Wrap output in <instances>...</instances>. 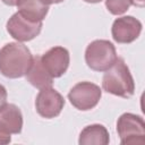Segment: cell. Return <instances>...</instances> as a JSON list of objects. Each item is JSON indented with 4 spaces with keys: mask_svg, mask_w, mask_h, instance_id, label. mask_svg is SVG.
<instances>
[{
    "mask_svg": "<svg viewBox=\"0 0 145 145\" xmlns=\"http://www.w3.org/2000/svg\"><path fill=\"white\" fill-rule=\"evenodd\" d=\"M33 62L29 49L19 42H10L0 49V72L8 78H19L27 74Z\"/></svg>",
    "mask_w": 145,
    "mask_h": 145,
    "instance_id": "1",
    "label": "cell"
},
{
    "mask_svg": "<svg viewBox=\"0 0 145 145\" xmlns=\"http://www.w3.org/2000/svg\"><path fill=\"white\" fill-rule=\"evenodd\" d=\"M102 87L105 92L120 97L127 99L134 95V78L122 58H117L113 65L105 70L102 78Z\"/></svg>",
    "mask_w": 145,
    "mask_h": 145,
    "instance_id": "2",
    "label": "cell"
},
{
    "mask_svg": "<svg viewBox=\"0 0 145 145\" xmlns=\"http://www.w3.org/2000/svg\"><path fill=\"white\" fill-rule=\"evenodd\" d=\"M114 45L108 40H95L85 50V61L95 71H105L117 59Z\"/></svg>",
    "mask_w": 145,
    "mask_h": 145,
    "instance_id": "3",
    "label": "cell"
},
{
    "mask_svg": "<svg viewBox=\"0 0 145 145\" xmlns=\"http://www.w3.org/2000/svg\"><path fill=\"white\" fill-rule=\"evenodd\" d=\"M117 131L121 144H144L145 122L140 116L126 112L118 118Z\"/></svg>",
    "mask_w": 145,
    "mask_h": 145,
    "instance_id": "4",
    "label": "cell"
},
{
    "mask_svg": "<svg viewBox=\"0 0 145 145\" xmlns=\"http://www.w3.org/2000/svg\"><path fill=\"white\" fill-rule=\"evenodd\" d=\"M102 96L100 86L91 82H80L76 84L68 93L70 103L80 111H87L97 105Z\"/></svg>",
    "mask_w": 145,
    "mask_h": 145,
    "instance_id": "5",
    "label": "cell"
},
{
    "mask_svg": "<svg viewBox=\"0 0 145 145\" xmlns=\"http://www.w3.org/2000/svg\"><path fill=\"white\" fill-rule=\"evenodd\" d=\"M42 29V22H33L20 12H15L7 22V31L18 42H27L36 37Z\"/></svg>",
    "mask_w": 145,
    "mask_h": 145,
    "instance_id": "6",
    "label": "cell"
},
{
    "mask_svg": "<svg viewBox=\"0 0 145 145\" xmlns=\"http://www.w3.org/2000/svg\"><path fill=\"white\" fill-rule=\"evenodd\" d=\"M63 105V96L58 91L52 88V86L40 89V93L35 99L36 111L41 117L45 119H52L54 117H58L61 113Z\"/></svg>",
    "mask_w": 145,
    "mask_h": 145,
    "instance_id": "7",
    "label": "cell"
},
{
    "mask_svg": "<svg viewBox=\"0 0 145 145\" xmlns=\"http://www.w3.org/2000/svg\"><path fill=\"white\" fill-rule=\"evenodd\" d=\"M41 62L52 78H58L67 71L70 56L66 48L53 46L41 56Z\"/></svg>",
    "mask_w": 145,
    "mask_h": 145,
    "instance_id": "8",
    "label": "cell"
},
{
    "mask_svg": "<svg viewBox=\"0 0 145 145\" xmlns=\"http://www.w3.org/2000/svg\"><path fill=\"white\" fill-rule=\"evenodd\" d=\"M142 27V23L137 18L133 16H122L113 22L111 34L117 43L128 44L139 36Z\"/></svg>",
    "mask_w": 145,
    "mask_h": 145,
    "instance_id": "9",
    "label": "cell"
},
{
    "mask_svg": "<svg viewBox=\"0 0 145 145\" xmlns=\"http://www.w3.org/2000/svg\"><path fill=\"white\" fill-rule=\"evenodd\" d=\"M27 82L34 87L42 89L45 87H51L53 83V78L46 71L41 62V57H33V62L26 74Z\"/></svg>",
    "mask_w": 145,
    "mask_h": 145,
    "instance_id": "10",
    "label": "cell"
},
{
    "mask_svg": "<svg viewBox=\"0 0 145 145\" xmlns=\"http://www.w3.org/2000/svg\"><path fill=\"white\" fill-rule=\"evenodd\" d=\"M110 142L108 129L100 123L86 126L79 134L80 145H108Z\"/></svg>",
    "mask_w": 145,
    "mask_h": 145,
    "instance_id": "11",
    "label": "cell"
},
{
    "mask_svg": "<svg viewBox=\"0 0 145 145\" xmlns=\"http://www.w3.org/2000/svg\"><path fill=\"white\" fill-rule=\"evenodd\" d=\"M0 122L10 134H19L23 128V114L19 108L7 103L0 111Z\"/></svg>",
    "mask_w": 145,
    "mask_h": 145,
    "instance_id": "12",
    "label": "cell"
},
{
    "mask_svg": "<svg viewBox=\"0 0 145 145\" xmlns=\"http://www.w3.org/2000/svg\"><path fill=\"white\" fill-rule=\"evenodd\" d=\"M17 8L18 12L33 22H42L49 11V6L41 0H24Z\"/></svg>",
    "mask_w": 145,
    "mask_h": 145,
    "instance_id": "13",
    "label": "cell"
},
{
    "mask_svg": "<svg viewBox=\"0 0 145 145\" xmlns=\"http://www.w3.org/2000/svg\"><path fill=\"white\" fill-rule=\"evenodd\" d=\"M133 5V0H105V7L112 15H122Z\"/></svg>",
    "mask_w": 145,
    "mask_h": 145,
    "instance_id": "14",
    "label": "cell"
},
{
    "mask_svg": "<svg viewBox=\"0 0 145 145\" xmlns=\"http://www.w3.org/2000/svg\"><path fill=\"white\" fill-rule=\"evenodd\" d=\"M10 135L11 134L0 122V145H6V144L10 143V140H11V136Z\"/></svg>",
    "mask_w": 145,
    "mask_h": 145,
    "instance_id": "15",
    "label": "cell"
},
{
    "mask_svg": "<svg viewBox=\"0 0 145 145\" xmlns=\"http://www.w3.org/2000/svg\"><path fill=\"white\" fill-rule=\"evenodd\" d=\"M7 104V91L3 85L0 84V111Z\"/></svg>",
    "mask_w": 145,
    "mask_h": 145,
    "instance_id": "16",
    "label": "cell"
},
{
    "mask_svg": "<svg viewBox=\"0 0 145 145\" xmlns=\"http://www.w3.org/2000/svg\"><path fill=\"white\" fill-rule=\"evenodd\" d=\"M24 0H2V2L5 3V5H8V6H11V7H14V6H16V7H18L22 2H23Z\"/></svg>",
    "mask_w": 145,
    "mask_h": 145,
    "instance_id": "17",
    "label": "cell"
},
{
    "mask_svg": "<svg viewBox=\"0 0 145 145\" xmlns=\"http://www.w3.org/2000/svg\"><path fill=\"white\" fill-rule=\"evenodd\" d=\"M41 1L44 2L45 5L50 6V5H52V3H60V2H62L63 0H41Z\"/></svg>",
    "mask_w": 145,
    "mask_h": 145,
    "instance_id": "18",
    "label": "cell"
},
{
    "mask_svg": "<svg viewBox=\"0 0 145 145\" xmlns=\"http://www.w3.org/2000/svg\"><path fill=\"white\" fill-rule=\"evenodd\" d=\"M133 5L138 6V7H143L144 6V0H133Z\"/></svg>",
    "mask_w": 145,
    "mask_h": 145,
    "instance_id": "19",
    "label": "cell"
},
{
    "mask_svg": "<svg viewBox=\"0 0 145 145\" xmlns=\"http://www.w3.org/2000/svg\"><path fill=\"white\" fill-rule=\"evenodd\" d=\"M85 2H89V3H97V2H101L102 0H84Z\"/></svg>",
    "mask_w": 145,
    "mask_h": 145,
    "instance_id": "20",
    "label": "cell"
}]
</instances>
